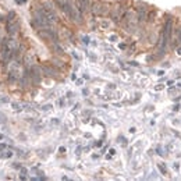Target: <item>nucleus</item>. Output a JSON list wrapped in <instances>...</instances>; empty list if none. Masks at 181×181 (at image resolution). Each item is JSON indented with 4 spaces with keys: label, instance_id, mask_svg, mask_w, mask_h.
<instances>
[{
    "label": "nucleus",
    "instance_id": "obj_12",
    "mask_svg": "<svg viewBox=\"0 0 181 181\" xmlns=\"http://www.w3.org/2000/svg\"><path fill=\"white\" fill-rule=\"evenodd\" d=\"M177 53H178V54L181 56V47H178V49H177Z\"/></svg>",
    "mask_w": 181,
    "mask_h": 181
},
{
    "label": "nucleus",
    "instance_id": "obj_4",
    "mask_svg": "<svg viewBox=\"0 0 181 181\" xmlns=\"http://www.w3.org/2000/svg\"><path fill=\"white\" fill-rule=\"evenodd\" d=\"M6 32H7V35H18V32H20L18 18H14L11 21H6Z\"/></svg>",
    "mask_w": 181,
    "mask_h": 181
},
{
    "label": "nucleus",
    "instance_id": "obj_6",
    "mask_svg": "<svg viewBox=\"0 0 181 181\" xmlns=\"http://www.w3.org/2000/svg\"><path fill=\"white\" fill-rule=\"evenodd\" d=\"M54 3L57 6V10H60L68 18V14H70V0H54Z\"/></svg>",
    "mask_w": 181,
    "mask_h": 181
},
{
    "label": "nucleus",
    "instance_id": "obj_1",
    "mask_svg": "<svg viewBox=\"0 0 181 181\" xmlns=\"http://www.w3.org/2000/svg\"><path fill=\"white\" fill-rule=\"evenodd\" d=\"M132 7V3L128 0H120V1H114L112 4V11H110V18L114 24H121L126 13L128 9Z\"/></svg>",
    "mask_w": 181,
    "mask_h": 181
},
{
    "label": "nucleus",
    "instance_id": "obj_8",
    "mask_svg": "<svg viewBox=\"0 0 181 181\" xmlns=\"http://www.w3.org/2000/svg\"><path fill=\"white\" fill-rule=\"evenodd\" d=\"M61 57H63V56H56V57H53V59H52V61H50V63L53 64L54 67H57L59 70H64V68L67 67L65 61H63V60H61Z\"/></svg>",
    "mask_w": 181,
    "mask_h": 181
},
{
    "label": "nucleus",
    "instance_id": "obj_10",
    "mask_svg": "<svg viewBox=\"0 0 181 181\" xmlns=\"http://www.w3.org/2000/svg\"><path fill=\"white\" fill-rule=\"evenodd\" d=\"M159 169H160V171H162L163 174H166V169H164V166H159Z\"/></svg>",
    "mask_w": 181,
    "mask_h": 181
},
{
    "label": "nucleus",
    "instance_id": "obj_7",
    "mask_svg": "<svg viewBox=\"0 0 181 181\" xmlns=\"http://www.w3.org/2000/svg\"><path fill=\"white\" fill-rule=\"evenodd\" d=\"M75 1H77V6H78L79 11L84 14V17H85L88 13H91V4H92V0H75Z\"/></svg>",
    "mask_w": 181,
    "mask_h": 181
},
{
    "label": "nucleus",
    "instance_id": "obj_9",
    "mask_svg": "<svg viewBox=\"0 0 181 181\" xmlns=\"http://www.w3.org/2000/svg\"><path fill=\"white\" fill-rule=\"evenodd\" d=\"M14 18H17L15 11H10V13L7 14V17H6V21H11V20H14Z\"/></svg>",
    "mask_w": 181,
    "mask_h": 181
},
{
    "label": "nucleus",
    "instance_id": "obj_3",
    "mask_svg": "<svg viewBox=\"0 0 181 181\" xmlns=\"http://www.w3.org/2000/svg\"><path fill=\"white\" fill-rule=\"evenodd\" d=\"M43 77H49V78H59L61 74V70H59L57 67H54L52 63H43L41 64Z\"/></svg>",
    "mask_w": 181,
    "mask_h": 181
},
{
    "label": "nucleus",
    "instance_id": "obj_2",
    "mask_svg": "<svg viewBox=\"0 0 181 181\" xmlns=\"http://www.w3.org/2000/svg\"><path fill=\"white\" fill-rule=\"evenodd\" d=\"M132 7H134V10L137 11L139 25L145 27L148 24V17H149V11L152 9V6L144 3V1H135V3H132Z\"/></svg>",
    "mask_w": 181,
    "mask_h": 181
},
{
    "label": "nucleus",
    "instance_id": "obj_5",
    "mask_svg": "<svg viewBox=\"0 0 181 181\" xmlns=\"http://www.w3.org/2000/svg\"><path fill=\"white\" fill-rule=\"evenodd\" d=\"M102 10H103V0H92L91 14L94 17H102Z\"/></svg>",
    "mask_w": 181,
    "mask_h": 181
},
{
    "label": "nucleus",
    "instance_id": "obj_11",
    "mask_svg": "<svg viewBox=\"0 0 181 181\" xmlns=\"http://www.w3.org/2000/svg\"><path fill=\"white\" fill-rule=\"evenodd\" d=\"M158 75H160V77H162V75H164V71H159V73H158Z\"/></svg>",
    "mask_w": 181,
    "mask_h": 181
}]
</instances>
